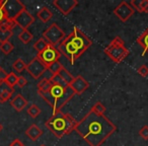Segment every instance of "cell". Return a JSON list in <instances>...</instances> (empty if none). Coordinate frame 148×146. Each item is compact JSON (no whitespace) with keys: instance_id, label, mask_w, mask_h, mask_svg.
Returning <instances> with one entry per match:
<instances>
[{"instance_id":"6da1fadb","label":"cell","mask_w":148,"mask_h":146,"mask_svg":"<svg viewBox=\"0 0 148 146\" xmlns=\"http://www.w3.org/2000/svg\"><path fill=\"white\" fill-rule=\"evenodd\" d=\"M117 130L115 124L105 115L89 111L79 122L75 131L89 146H101Z\"/></svg>"},{"instance_id":"7a4b0ae2","label":"cell","mask_w":148,"mask_h":146,"mask_svg":"<svg viewBox=\"0 0 148 146\" xmlns=\"http://www.w3.org/2000/svg\"><path fill=\"white\" fill-rule=\"evenodd\" d=\"M92 45V41L78 27H74L72 33L58 46L60 53L63 54L73 65L77 59Z\"/></svg>"},{"instance_id":"3957f363","label":"cell","mask_w":148,"mask_h":146,"mask_svg":"<svg viewBox=\"0 0 148 146\" xmlns=\"http://www.w3.org/2000/svg\"><path fill=\"white\" fill-rule=\"evenodd\" d=\"M39 95L52 108L54 115L58 112H61L62 108L75 95V93L69 85L61 86L53 84L48 93H39Z\"/></svg>"},{"instance_id":"277c9868","label":"cell","mask_w":148,"mask_h":146,"mask_svg":"<svg viewBox=\"0 0 148 146\" xmlns=\"http://www.w3.org/2000/svg\"><path fill=\"white\" fill-rule=\"evenodd\" d=\"M77 121L70 114H64L62 112L52 115V117L46 122V127L57 138H62L75 130Z\"/></svg>"},{"instance_id":"5b68a950","label":"cell","mask_w":148,"mask_h":146,"mask_svg":"<svg viewBox=\"0 0 148 146\" xmlns=\"http://www.w3.org/2000/svg\"><path fill=\"white\" fill-rule=\"evenodd\" d=\"M129 50L126 48L125 43L122 40L121 37L117 36L115 39L110 43V45L105 49V54L110 57L112 61L115 63L122 62L128 55H129Z\"/></svg>"},{"instance_id":"8992f818","label":"cell","mask_w":148,"mask_h":146,"mask_svg":"<svg viewBox=\"0 0 148 146\" xmlns=\"http://www.w3.org/2000/svg\"><path fill=\"white\" fill-rule=\"evenodd\" d=\"M43 38L52 46H59L60 43L66 38L65 33L56 23H52L43 33Z\"/></svg>"},{"instance_id":"52a82bcc","label":"cell","mask_w":148,"mask_h":146,"mask_svg":"<svg viewBox=\"0 0 148 146\" xmlns=\"http://www.w3.org/2000/svg\"><path fill=\"white\" fill-rule=\"evenodd\" d=\"M62 54L60 53V51L58 50L57 47L52 45H48V47L46 48L44 51L40 52L37 54L36 57L44 64L47 68H49V66H51L53 63L59 61V59L61 58Z\"/></svg>"},{"instance_id":"ba28073f","label":"cell","mask_w":148,"mask_h":146,"mask_svg":"<svg viewBox=\"0 0 148 146\" xmlns=\"http://www.w3.org/2000/svg\"><path fill=\"white\" fill-rule=\"evenodd\" d=\"M134 12V8L131 6V4L127 2V1H122L115 9H114V14L120 19L123 23L127 21L128 19H130L131 16H133Z\"/></svg>"},{"instance_id":"9c48e42d","label":"cell","mask_w":148,"mask_h":146,"mask_svg":"<svg viewBox=\"0 0 148 146\" xmlns=\"http://www.w3.org/2000/svg\"><path fill=\"white\" fill-rule=\"evenodd\" d=\"M27 70L34 79H39L47 71L48 68L37 57H35L29 64H27Z\"/></svg>"},{"instance_id":"30bf717a","label":"cell","mask_w":148,"mask_h":146,"mask_svg":"<svg viewBox=\"0 0 148 146\" xmlns=\"http://www.w3.org/2000/svg\"><path fill=\"white\" fill-rule=\"evenodd\" d=\"M13 19H14L15 23L23 29V31L27 29L35 23V17L31 14V12L27 8H25L23 11H21Z\"/></svg>"},{"instance_id":"8fae6325","label":"cell","mask_w":148,"mask_h":146,"mask_svg":"<svg viewBox=\"0 0 148 146\" xmlns=\"http://www.w3.org/2000/svg\"><path fill=\"white\" fill-rule=\"evenodd\" d=\"M4 7L7 13V17L12 19L21 11H23L25 8V6L23 4V2H21L19 0H6Z\"/></svg>"},{"instance_id":"7c38bea8","label":"cell","mask_w":148,"mask_h":146,"mask_svg":"<svg viewBox=\"0 0 148 146\" xmlns=\"http://www.w3.org/2000/svg\"><path fill=\"white\" fill-rule=\"evenodd\" d=\"M53 5L61 11L62 14L68 15L78 5L77 0H54Z\"/></svg>"},{"instance_id":"4fadbf2b","label":"cell","mask_w":148,"mask_h":146,"mask_svg":"<svg viewBox=\"0 0 148 146\" xmlns=\"http://www.w3.org/2000/svg\"><path fill=\"white\" fill-rule=\"evenodd\" d=\"M69 86L71 87V89L74 91L75 95H81L84 91H86V89H88L89 83L81 75H78V76L74 77V79L71 81Z\"/></svg>"},{"instance_id":"5bb4252c","label":"cell","mask_w":148,"mask_h":146,"mask_svg":"<svg viewBox=\"0 0 148 146\" xmlns=\"http://www.w3.org/2000/svg\"><path fill=\"white\" fill-rule=\"evenodd\" d=\"M10 105L16 112H21L27 106V101L23 95H16L10 101Z\"/></svg>"},{"instance_id":"9a60e30c","label":"cell","mask_w":148,"mask_h":146,"mask_svg":"<svg viewBox=\"0 0 148 146\" xmlns=\"http://www.w3.org/2000/svg\"><path fill=\"white\" fill-rule=\"evenodd\" d=\"M25 135L32 140V141H36L38 140L42 135H43V130L36 124L31 125L27 130H25Z\"/></svg>"},{"instance_id":"2e32d148","label":"cell","mask_w":148,"mask_h":146,"mask_svg":"<svg viewBox=\"0 0 148 146\" xmlns=\"http://www.w3.org/2000/svg\"><path fill=\"white\" fill-rule=\"evenodd\" d=\"M137 43L143 48V53L142 56H144L146 53L148 54V27L141 34L140 37H138Z\"/></svg>"},{"instance_id":"e0dca14e","label":"cell","mask_w":148,"mask_h":146,"mask_svg":"<svg viewBox=\"0 0 148 146\" xmlns=\"http://www.w3.org/2000/svg\"><path fill=\"white\" fill-rule=\"evenodd\" d=\"M38 17L40 21H42L43 23H48L50 19L53 17V13L52 11L48 8L47 6H43L39 11H38Z\"/></svg>"},{"instance_id":"ac0fdd59","label":"cell","mask_w":148,"mask_h":146,"mask_svg":"<svg viewBox=\"0 0 148 146\" xmlns=\"http://www.w3.org/2000/svg\"><path fill=\"white\" fill-rule=\"evenodd\" d=\"M52 86H53V82L51 81V78H43L38 83V93H48Z\"/></svg>"},{"instance_id":"d6986e66","label":"cell","mask_w":148,"mask_h":146,"mask_svg":"<svg viewBox=\"0 0 148 146\" xmlns=\"http://www.w3.org/2000/svg\"><path fill=\"white\" fill-rule=\"evenodd\" d=\"M12 68L14 71L17 72V73H21V72H23L25 69H27V64L25 63V61H23V59L18 58V59H16L14 62H13Z\"/></svg>"},{"instance_id":"ffe728a7","label":"cell","mask_w":148,"mask_h":146,"mask_svg":"<svg viewBox=\"0 0 148 146\" xmlns=\"http://www.w3.org/2000/svg\"><path fill=\"white\" fill-rule=\"evenodd\" d=\"M17 78H18V76H16L15 73L11 72V73H8V75H7V77H6V79H5L4 82L7 86L13 88V87L17 84Z\"/></svg>"},{"instance_id":"44dd1931","label":"cell","mask_w":148,"mask_h":146,"mask_svg":"<svg viewBox=\"0 0 148 146\" xmlns=\"http://www.w3.org/2000/svg\"><path fill=\"white\" fill-rule=\"evenodd\" d=\"M13 49H14V46H13V44L9 41L0 44V51L2 52L3 54H5V55L10 54L11 52L13 51Z\"/></svg>"},{"instance_id":"7402d4cb","label":"cell","mask_w":148,"mask_h":146,"mask_svg":"<svg viewBox=\"0 0 148 146\" xmlns=\"http://www.w3.org/2000/svg\"><path fill=\"white\" fill-rule=\"evenodd\" d=\"M59 75L61 76V78L63 79L64 81H65V83L67 85H69L70 83H71V81L74 79V77L71 75V73H70L68 70H66V68H63V69L60 71Z\"/></svg>"},{"instance_id":"603a6c76","label":"cell","mask_w":148,"mask_h":146,"mask_svg":"<svg viewBox=\"0 0 148 146\" xmlns=\"http://www.w3.org/2000/svg\"><path fill=\"white\" fill-rule=\"evenodd\" d=\"M33 38H34V36L32 35V34L29 33L27 29H25V31H23L18 35L19 41H21V43H23V44H29V42L33 40Z\"/></svg>"},{"instance_id":"cb8c5ba5","label":"cell","mask_w":148,"mask_h":146,"mask_svg":"<svg viewBox=\"0 0 148 146\" xmlns=\"http://www.w3.org/2000/svg\"><path fill=\"white\" fill-rule=\"evenodd\" d=\"M48 45H49V44H48V42L46 41L44 38H40V39L35 43V45H34V48L37 50L38 53H40V52L44 51V50H45L46 48L48 47Z\"/></svg>"},{"instance_id":"d4e9b609","label":"cell","mask_w":148,"mask_h":146,"mask_svg":"<svg viewBox=\"0 0 148 146\" xmlns=\"http://www.w3.org/2000/svg\"><path fill=\"white\" fill-rule=\"evenodd\" d=\"M64 68V66L62 65L61 63H60L59 61L55 62V63H53L51 66H49V68H48V70H49L50 72L52 73V76L53 75H57L60 73V71H61L62 69Z\"/></svg>"},{"instance_id":"484cf974","label":"cell","mask_w":148,"mask_h":146,"mask_svg":"<svg viewBox=\"0 0 148 146\" xmlns=\"http://www.w3.org/2000/svg\"><path fill=\"white\" fill-rule=\"evenodd\" d=\"M16 25L14 19H7L4 23L0 25V29H6V31H12L14 27Z\"/></svg>"},{"instance_id":"4316f807","label":"cell","mask_w":148,"mask_h":146,"mask_svg":"<svg viewBox=\"0 0 148 146\" xmlns=\"http://www.w3.org/2000/svg\"><path fill=\"white\" fill-rule=\"evenodd\" d=\"M27 114L29 115V117H32L33 119L39 117L40 114H41V110H40V108L38 107L36 104H33V105L29 106V108L27 109Z\"/></svg>"},{"instance_id":"83f0119b","label":"cell","mask_w":148,"mask_h":146,"mask_svg":"<svg viewBox=\"0 0 148 146\" xmlns=\"http://www.w3.org/2000/svg\"><path fill=\"white\" fill-rule=\"evenodd\" d=\"M13 93H14V88L8 87L6 90L3 91L2 95H0V103H5V101H8L10 97H12Z\"/></svg>"},{"instance_id":"f1b7e54d","label":"cell","mask_w":148,"mask_h":146,"mask_svg":"<svg viewBox=\"0 0 148 146\" xmlns=\"http://www.w3.org/2000/svg\"><path fill=\"white\" fill-rule=\"evenodd\" d=\"M5 2L6 0H0V25L2 23H4L8 17H7V13L6 10H5Z\"/></svg>"},{"instance_id":"f546056e","label":"cell","mask_w":148,"mask_h":146,"mask_svg":"<svg viewBox=\"0 0 148 146\" xmlns=\"http://www.w3.org/2000/svg\"><path fill=\"white\" fill-rule=\"evenodd\" d=\"M13 33L12 31H6V29H0V44L7 42L11 37Z\"/></svg>"},{"instance_id":"4dcf8cb0","label":"cell","mask_w":148,"mask_h":146,"mask_svg":"<svg viewBox=\"0 0 148 146\" xmlns=\"http://www.w3.org/2000/svg\"><path fill=\"white\" fill-rule=\"evenodd\" d=\"M90 111L95 112V113H97V114H99V115H103V114L106 113V108L101 101H97V103H95V105L92 106Z\"/></svg>"},{"instance_id":"1f68e13d","label":"cell","mask_w":148,"mask_h":146,"mask_svg":"<svg viewBox=\"0 0 148 146\" xmlns=\"http://www.w3.org/2000/svg\"><path fill=\"white\" fill-rule=\"evenodd\" d=\"M51 81L53 82V84H58V85H61V86H67L65 81L61 78V76H60L59 74L53 75V76L51 77Z\"/></svg>"},{"instance_id":"d6a6232c","label":"cell","mask_w":148,"mask_h":146,"mask_svg":"<svg viewBox=\"0 0 148 146\" xmlns=\"http://www.w3.org/2000/svg\"><path fill=\"white\" fill-rule=\"evenodd\" d=\"M131 6L134 8V10H137L138 12H143L142 10V0H132Z\"/></svg>"},{"instance_id":"836d02e7","label":"cell","mask_w":148,"mask_h":146,"mask_svg":"<svg viewBox=\"0 0 148 146\" xmlns=\"http://www.w3.org/2000/svg\"><path fill=\"white\" fill-rule=\"evenodd\" d=\"M139 136L144 140H148V126L145 125L139 130Z\"/></svg>"},{"instance_id":"e575fe53","label":"cell","mask_w":148,"mask_h":146,"mask_svg":"<svg viewBox=\"0 0 148 146\" xmlns=\"http://www.w3.org/2000/svg\"><path fill=\"white\" fill-rule=\"evenodd\" d=\"M138 74H140L143 77H147L148 76V67L146 65H142L141 67H139L137 69Z\"/></svg>"},{"instance_id":"d590c367","label":"cell","mask_w":148,"mask_h":146,"mask_svg":"<svg viewBox=\"0 0 148 146\" xmlns=\"http://www.w3.org/2000/svg\"><path fill=\"white\" fill-rule=\"evenodd\" d=\"M27 84V78H25V77H23V76H18V78H17V85L23 88V87H25Z\"/></svg>"},{"instance_id":"8d00e7d4","label":"cell","mask_w":148,"mask_h":146,"mask_svg":"<svg viewBox=\"0 0 148 146\" xmlns=\"http://www.w3.org/2000/svg\"><path fill=\"white\" fill-rule=\"evenodd\" d=\"M7 75H8V73H7L6 71H5L4 69H0V83H3L5 81V79H6Z\"/></svg>"},{"instance_id":"74e56055","label":"cell","mask_w":148,"mask_h":146,"mask_svg":"<svg viewBox=\"0 0 148 146\" xmlns=\"http://www.w3.org/2000/svg\"><path fill=\"white\" fill-rule=\"evenodd\" d=\"M9 146H25V144H23L21 140L16 138V139H14L10 144H9Z\"/></svg>"},{"instance_id":"f35d334b","label":"cell","mask_w":148,"mask_h":146,"mask_svg":"<svg viewBox=\"0 0 148 146\" xmlns=\"http://www.w3.org/2000/svg\"><path fill=\"white\" fill-rule=\"evenodd\" d=\"M142 10L143 12L148 13V0H142Z\"/></svg>"},{"instance_id":"ab89813d","label":"cell","mask_w":148,"mask_h":146,"mask_svg":"<svg viewBox=\"0 0 148 146\" xmlns=\"http://www.w3.org/2000/svg\"><path fill=\"white\" fill-rule=\"evenodd\" d=\"M9 86H7L6 84H5V82H3V83H0V95H2V93L4 90H6L7 88H8Z\"/></svg>"},{"instance_id":"60d3db41","label":"cell","mask_w":148,"mask_h":146,"mask_svg":"<svg viewBox=\"0 0 148 146\" xmlns=\"http://www.w3.org/2000/svg\"><path fill=\"white\" fill-rule=\"evenodd\" d=\"M2 130H3V126L1 125V124H0V132L2 131Z\"/></svg>"},{"instance_id":"b9f144b4","label":"cell","mask_w":148,"mask_h":146,"mask_svg":"<svg viewBox=\"0 0 148 146\" xmlns=\"http://www.w3.org/2000/svg\"><path fill=\"white\" fill-rule=\"evenodd\" d=\"M40 146H47L46 144H42V145H40Z\"/></svg>"},{"instance_id":"7bdbcfd3","label":"cell","mask_w":148,"mask_h":146,"mask_svg":"<svg viewBox=\"0 0 148 146\" xmlns=\"http://www.w3.org/2000/svg\"><path fill=\"white\" fill-rule=\"evenodd\" d=\"M0 69H1V67H0Z\"/></svg>"}]
</instances>
